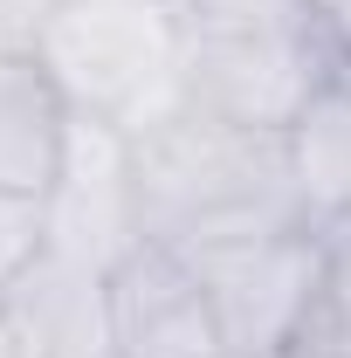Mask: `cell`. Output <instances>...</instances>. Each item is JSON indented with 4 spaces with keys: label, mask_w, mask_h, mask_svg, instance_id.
I'll return each mask as SVG.
<instances>
[{
    "label": "cell",
    "mask_w": 351,
    "mask_h": 358,
    "mask_svg": "<svg viewBox=\"0 0 351 358\" xmlns=\"http://www.w3.org/2000/svg\"><path fill=\"white\" fill-rule=\"evenodd\" d=\"M103 282H110L117 358H227L214 296L173 241H152V234L131 241L103 268Z\"/></svg>",
    "instance_id": "277c9868"
},
{
    "label": "cell",
    "mask_w": 351,
    "mask_h": 358,
    "mask_svg": "<svg viewBox=\"0 0 351 358\" xmlns=\"http://www.w3.org/2000/svg\"><path fill=\"white\" fill-rule=\"evenodd\" d=\"M303 14L317 21V35L351 62V0H303Z\"/></svg>",
    "instance_id": "8fae6325"
},
{
    "label": "cell",
    "mask_w": 351,
    "mask_h": 358,
    "mask_svg": "<svg viewBox=\"0 0 351 358\" xmlns=\"http://www.w3.org/2000/svg\"><path fill=\"white\" fill-rule=\"evenodd\" d=\"M275 358H351V234L324 248V275Z\"/></svg>",
    "instance_id": "9c48e42d"
},
{
    "label": "cell",
    "mask_w": 351,
    "mask_h": 358,
    "mask_svg": "<svg viewBox=\"0 0 351 358\" xmlns=\"http://www.w3.org/2000/svg\"><path fill=\"white\" fill-rule=\"evenodd\" d=\"M0 289H7V275H0Z\"/></svg>",
    "instance_id": "4fadbf2b"
},
{
    "label": "cell",
    "mask_w": 351,
    "mask_h": 358,
    "mask_svg": "<svg viewBox=\"0 0 351 358\" xmlns=\"http://www.w3.org/2000/svg\"><path fill=\"white\" fill-rule=\"evenodd\" d=\"M131 207L138 234L173 248H207L227 234L303 221L289 179V138L234 124L193 96L166 103L131 131Z\"/></svg>",
    "instance_id": "6da1fadb"
},
{
    "label": "cell",
    "mask_w": 351,
    "mask_h": 358,
    "mask_svg": "<svg viewBox=\"0 0 351 358\" xmlns=\"http://www.w3.org/2000/svg\"><path fill=\"white\" fill-rule=\"evenodd\" d=\"M0 310L21 331L28 358H117V331H110V282L103 268L83 255L42 248L0 289Z\"/></svg>",
    "instance_id": "8992f818"
},
{
    "label": "cell",
    "mask_w": 351,
    "mask_h": 358,
    "mask_svg": "<svg viewBox=\"0 0 351 358\" xmlns=\"http://www.w3.org/2000/svg\"><path fill=\"white\" fill-rule=\"evenodd\" d=\"M0 358H28V345H21V331L7 324V310H0Z\"/></svg>",
    "instance_id": "7c38bea8"
},
{
    "label": "cell",
    "mask_w": 351,
    "mask_h": 358,
    "mask_svg": "<svg viewBox=\"0 0 351 358\" xmlns=\"http://www.w3.org/2000/svg\"><path fill=\"white\" fill-rule=\"evenodd\" d=\"M69 103L48 83L42 62H0V186L7 193H48L62 166Z\"/></svg>",
    "instance_id": "ba28073f"
},
{
    "label": "cell",
    "mask_w": 351,
    "mask_h": 358,
    "mask_svg": "<svg viewBox=\"0 0 351 358\" xmlns=\"http://www.w3.org/2000/svg\"><path fill=\"white\" fill-rule=\"evenodd\" d=\"M282 138H289V179H296L303 221L324 241H345L351 234V69L317 90Z\"/></svg>",
    "instance_id": "52a82bcc"
},
{
    "label": "cell",
    "mask_w": 351,
    "mask_h": 358,
    "mask_svg": "<svg viewBox=\"0 0 351 358\" xmlns=\"http://www.w3.org/2000/svg\"><path fill=\"white\" fill-rule=\"evenodd\" d=\"M42 200H48V248L110 268L131 241H145L131 207V131L69 110L62 166H55Z\"/></svg>",
    "instance_id": "5b68a950"
},
{
    "label": "cell",
    "mask_w": 351,
    "mask_h": 358,
    "mask_svg": "<svg viewBox=\"0 0 351 358\" xmlns=\"http://www.w3.org/2000/svg\"><path fill=\"white\" fill-rule=\"evenodd\" d=\"M179 55H186L179 0H62L35 62L69 110L138 131L145 117L179 103Z\"/></svg>",
    "instance_id": "7a4b0ae2"
},
{
    "label": "cell",
    "mask_w": 351,
    "mask_h": 358,
    "mask_svg": "<svg viewBox=\"0 0 351 358\" xmlns=\"http://www.w3.org/2000/svg\"><path fill=\"white\" fill-rule=\"evenodd\" d=\"M324 248L331 241L310 221H275V227H255V234L207 241V248H179V255L200 268L227 352L234 358H275L282 338L296 331L317 275H324Z\"/></svg>",
    "instance_id": "3957f363"
},
{
    "label": "cell",
    "mask_w": 351,
    "mask_h": 358,
    "mask_svg": "<svg viewBox=\"0 0 351 358\" xmlns=\"http://www.w3.org/2000/svg\"><path fill=\"white\" fill-rule=\"evenodd\" d=\"M62 0H0V62H35Z\"/></svg>",
    "instance_id": "30bf717a"
}]
</instances>
